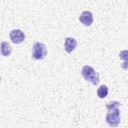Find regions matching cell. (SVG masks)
I'll list each match as a JSON object with an SVG mask.
<instances>
[{
  "label": "cell",
  "instance_id": "obj_2",
  "mask_svg": "<svg viewBox=\"0 0 128 128\" xmlns=\"http://www.w3.org/2000/svg\"><path fill=\"white\" fill-rule=\"evenodd\" d=\"M81 73H82V76L84 77V79L89 81V82H91L93 85H97L99 83V81H100L99 75L95 72V70L92 67H90L88 65H86V66H84L82 68Z\"/></svg>",
  "mask_w": 128,
  "mask_h": 128
},
{
  "label": "cell",
  "instance_id": "obj_3",
  "mask_svg": "<svg viewBox=\"0 0 128 128\" xmlns=\"http://www.w3.org/2000/svg\"><path fill=\"white\" fill-rule=\"evenodd\" d=\"M47 54V50H46V46L43 43L40 42H36L33 45L32 48V57L36 60H42L45 58Z\"/></svg>",
  "mask_w": 128,
  "mask_h": 128
},
{
  "label": "cell",
  "instance_id": "obj_4",
  "mask_svg": "<svg viewBox=\"0 0 128 128\" xmlns=\"http://www.w3.org/2000/svg\"><path fill=\"white\" fill-rule=\"evenodd\" d=\"M10 39L13 43L15 44H19L21 42L24 41L25 39V35H24V32L20 29H14L10 32Z\"/></svg>",
  "mask_w": 128,
  "mask_h": 128
},
{
  "label": "cell",
  "instance_id": "obj_5",
  "mask_svg": "<svg viewBox=\"0 0 128 128\" xmlns=\"http://www.w3.org/2000/svg\"><path fill=\"white\" fill-rule=\"evenodd\" d=\"M80 22L85 26H90L93 23V15L90 11H84L79 17Z\"/></svg>",
  "mask_w": 128,
  "mask_h": 128
},
{
  "label": "cell",
  "instance_id": "obj_9",
  "mask_svg": "<svg viewBox=\"0 0 128 128\" xmlns=\"http://www.w3.org/2000/svg\"><path fill=\"white\" fill-rule=\"evenodd\" d=\"M0 80H1V78H0Z\"/></svg>",
  "mask_w": 128,
  "mask_h": 128
},
{
  "label": "cell",
  "instance_id": "obj_1",
  "mask_svg": "<svg viewBox=\"0 0 128 128\" xmlns=\"http://www.w3.org/2000/svg\"><path fill=\"white\" fill-rule=\"evenodd\" d=\"M120 103L117 101H113L107 104L108 113L106 115V122L111 127H117L120 122V111L118 109Z\"/></svg>",
  "mask_w": 128,
  "mask_h": 128
},
{
  "label": "cell",
  "instance_id": "obj_7",
  "mask_svg": "<svg viewBox=\"0 0 128 128\" xmlns=\"http://www.w3.org/2000/svg\"><path fill=\"white\" fill-rule=\"evenodd\" d=\"M11 51H12V48L10 46V44L8 42H2L1 45H0V52L3 56H9L11 54Z\"/></svg>",
  "mask_w": 128,
  "mask_h": 128
},
{
  "label": "cell",
  "instance_id": "obj_8",
  "mask_svg": "<svg viewBox=\"0 0 128 128\" xmlns=\"http://www.w3.org/2000/svg\"><path fill=\"white\" fill-rule=\"evenodd\" d=\"M97 95L99 98L103 99L108 95V87L106 85H101L97 90Z\"/></svg>",
  "mask_w": 128,
  "mask_h": 128
},
{
  "label": "cell",
  "instance_id": "obj_6",
  "mask_svg": "<svg viewBox=\"0 0 128 128\" xmlns=\"http://www.w3.org/2000/svg\"><path fill=\"white\" fill-rule=\"evenodd\" d=\"M76 46H77L76 39L71 38V37H67L65 39V41H64V48H65L67 53H69V54L72 53V51L76 48Z\"/></svg>",
  "mask_w": 128,
  "mask_h": 128
}]
</instances>
